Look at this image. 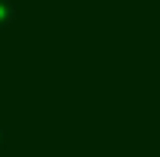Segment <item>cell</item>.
Masks as SVG:
<instances>
[{
    "label": "cell",
    "mask_w": 160,
    "mask_h": 157,
    "mask_svg": "<svg viewBox=\"0 0 160 157\" xmlns=\"http://www.w3.org/2000/svg\"><path fill=\"white\" fill-rule=\"evenodd\" d=\"M14 17H17V3H14V0H0V31H3Z\"/></svg>",
    "instance_id": "1"
},
{
    "label": "cell",
    "mask_w": 160,
    "mask_h": 157,
    "mask_svg": "<svg viewBox=\"0 0 160 157\" xmlns=\"http://www.w3.org/2000/svg\"><path fill=\"white\" fill-rule=\"evenodd\" d=\"M0 150H3V123H0Z\"/></svg>",
    "instance_id": "2"
}]
</instances>
